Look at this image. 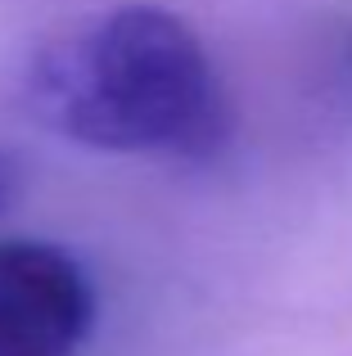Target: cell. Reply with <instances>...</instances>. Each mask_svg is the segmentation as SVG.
<instances>
[{
  "label": "cell",
  "instance_id": "3957f363",
  "mask_svg": "<svg viewBox=\"0 0 352 356\" xmlns=\"http://www.w3.org/2000/svg\"><path fill=\"white\" fill-rule=\"evenodd\" d=\"M18 190H23V172H18V163L5 154V149H0V217L14 208Z\"/></svg>",
  "mask_w": 352,
  "mask_h": 356
},
{
  "label": "cell",
  "instance_id": "7a4b0ae2",
  "mask_svg": "<svg viewBox=\"0 0 352 356\" xmlns=\"http://www.w3.org/2000/svg\"><path fill=\"white\" fill-rule=\"evenodd\" d=\"M95 330V284L68 248L0 243V356H77Z\"/></svg>",
  "mask_w": 352,
  "mask_h": 356
},
{
  "label": "cell",
  "instance_id": "6da1fadb",
  "mask_svg": "<svg viewBox=\"0 0 352 356\" xmlns=\"http://www.w3.org/2000/svg\"><path fill=\"white\" fill-rule=\"evenodd\" d=\"M23 95L54 136L104 154L199 163L230 140V99L208 45L159 5H122L45 36Z\"/></svg>",
  "mask_w": 352,
  "mask_h": 356
},
{
  "label": "cell",
  "instance_id": "277c9868",
  "mask_svg": "<svg viewBox=\"0 0 352 356\" xmlns=\"http://www.w3.org/2000/svg\"><path fill=\"white\" fill-rule=\"evenodd\" d=\"M348 68H352V27H348Z\"/></svg>",
  "mask_w": 352,
  "mask_h": 356
}]
</instances>
